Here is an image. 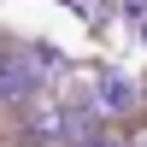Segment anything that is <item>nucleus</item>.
Returning a JSON list of instances; mask_svg holds the SVG:
<instances>
[{"label":"nucleus","mask_w":147,"mask_h":147,"mask_svg":"<svg viewBox=\"0 0 147 147\" xmlns=\"http://www.w3.org/2000/svg\"><path fill=\"white\" fill-rule=\"evenodd\" d=\"M77 147H124V141H118V136H112V129H100V136H82Z\"/></svg>","instance_id":"f257e3e1"},{"label":"nucleus","mask_w":147,"mask_h":147,"mask_svg":"<svg viewBox=\"0 0 147 147\" xmlns=\"http://www.w3.org/2000/svg\"><path fill=\"white\" fill-rule=\"evenodd\" d=\"M12 147H41V136H12Z\"/></svg>","instance_id":"f03ea898"}]
</instances>
